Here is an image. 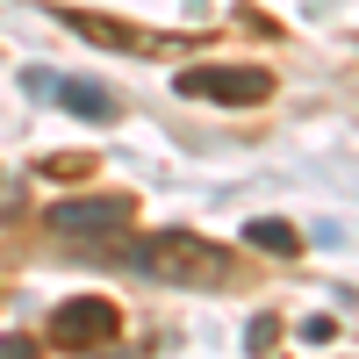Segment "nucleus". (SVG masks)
Returning <instances> with one entry per match:
<instances>
[{"label": "nucleus", "instance_id": "obj_1", "mask_svg": "<svg viewBox=\"0 0 359 359\" xmlns=\"http://www.w3.org/2000/svg\"><path fill=\"white\" fill-rule=\"evenodd\" d=\"M130 266L151 280H172V287H230V273H237V259L194 230H158L144 245H130Z\"/></svg>", "mask_w": 359, "mask_h": 359}, {"label": "nucleus", "instance_id": "obj_2", "mask_svg": "<svg viewBox=\"0 0 359 359\" xmlns=\"http://www.w3.org/2000/svg\"><path fill=\"white\" fill-rule=\"evenodd\" d=\"M180 94L187 101H223V108H259L273 94V72H259V65H187L180 72Z\"/></svg>", "mask_w": 359, "mask_h": 359}, {"label": "nucleus", "instance_id": "obj_3", "mask_svg": "<svg viewBox=\"0 0 359 359\" xmlns=\"http://www.w3.org/2000/svg\"><path fill=\"white\" fill-rule=\"evenodd\" d=\"M115 331H123V316H115V302H101V294H72V302L50 309V345H65V352H94Z\"/></svg>", "mask_w": 359, "mask_h": 359}, {"label": "nucleus", "instance_id": "obj_4", "mask_svg": "<svg viewBox=\"0 0 359 359\" xmlns=\"http://www.w3.org/2000/svg\"><path fill=\"white\" fill-rule=\"evenodd\" d=\"M50 230L57 237H123L130 230V201H57Z\"/></svg>", "mask_w": 359, "mask_h": 359}, {"label": "nucleus", "instance_id": "obj_5", "mask_svg": "<svg viewBox=\"0 0 359 359\" xmlns=\"http://www.w3.org/2000/svg\"><path fill=\"white\" fill-rule=\"evenodd\" d=\"M50 101H65V115H79V123H115V94L94 79H57Z\"/></svg>", "mask_w": 359, "mask_h": 359}, {"label": "nucleus", "instance_id": "obj_6", "mask_svg": "<svg viewBox=\"0 0 359 359\" xmlns=\"http://www.w3.org/2000/svg\"><path fill=\"white\" fill-rule=\"evenodd\" d=\"M245 245L273 252V259H294V252H302V237H294L287 223H273V216H259V223H245Z\"/></svg>", "mask_w": 359, "mask_h": 359}, {"label": "nucleus", "instance_id": "obj_7", "mask_svg": "<svg viewBox=\"0 0 359 359\" xmlns=\"http://www.w3.org/2000/svg\"><path fill=\"white\" fill-rule=\"evenodd\" d=\"M79 36H94V43H115V50H144V36L137 29H123V22H101V15H65Z\"/></svg>", "mask_w": 359, "mask_h": 359}, {"label": "nucleus", "instance_id": "obj_8", "mask_svg": "<svg viewBox=\"0 0 359 359\" xmlns=\"http://www.w3.org/2000/svg\"><path fill=\"white\" fill-rule=\"evenodd\" d=\"M43 352V338H29V331H8L0 338V359H36Z\"/></svg>", "mask_w": 359, "mask_h": 359}, {"label": "nucleus", "instance_id": "obj_9", "mask_svg": "<svg viewBox=\"0 0 359 359\" xmlns=\"http://www.w3.org/2000/svg\"><path fill=\"white\" fill-rule=\"evenodd\" d=\"M22 94H36V101H50V94H57V72H36V65H29V72H22Z\"/></svg>", "mask_w": 359, "mask_h": 359}, {"label": "nucleus", "instance_id": "obj_10", "mask_svg": "<svg viewBox=\"0 0 359 359\" xmlns=\"http://www.w3.org/2000/svg\"><path fill=\"white\" fill-rule=\"evenodd\" d=\"M273 338H280V323H273V316H252V338H245V345H252V352H273Z\"/></svg>", "mask_w": 359, "mask_h": 359}, {"label": "nucleus", "instance_id": "obj_11", "mask_svg": "<svg viewBox=\"0 0 359 359\" xmlns=\"http://www.w3.org/2000/svg\"><path fill=\"white\" fill-rule=\"evenodd\" d=\"M86 165H94V158H79V151H57V158H50V165H43V172H57V180H79V172H86Z\"/></svg>", "mask_w": 359, "mask_h": 359}, {"label": "nucleus", "instance_id": "obj_12", "mask_svg": "<svg viewBox=\"0 0 359 359\" xmlns=\"http://www.w3.org/2000/svg\"><path fill=\"white\" fill-rule=\"evenodd\" d=\"M302 338H309V345H331L338 331H331V316H309V323H302Z\"/></svg>", "mask_w": 359, "mask_h": 359}]
</instances>
